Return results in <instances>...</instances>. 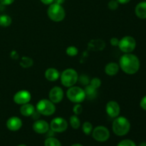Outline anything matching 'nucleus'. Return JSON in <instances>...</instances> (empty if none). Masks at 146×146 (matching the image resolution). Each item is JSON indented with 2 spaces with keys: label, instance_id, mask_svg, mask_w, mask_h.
I'll return each mask as SVG.
<instances>
[{
  "label": "nucleus",
  "instance_id": "1",
  "mask_svg": "<svg viewBox=\"0 0 146 146\" xmlns=\"http://www.w3.org/2000/svg\"><path fill=\"white\" fill-rule=\"evenodd\" d=\"M118 65L124 73L128 75H133L139 71L141 63L137 56L129 53L121 57Z\"/></svg>",
  "mask_w": 146,
  "mask_h": 146
},
{
  "label": "nucleus",
  "instance_id": "2",
  "mask_svg": "<svg viewBox=\"0 0 146 146\" xmlns=\"http://www.w3.org/2000/svg\"><path fill=\"white\" fill-rule=\"evenodd\" d=\"M112 129L114 133L118 136L125 135L128 133L131 129L130 121L125 117H116L113 122Z\"/></svg>",
  "mask_w": 146,
  "mask_h": 146
},
{
  "label": "nucleus",
  "instance_id": "3",
  "mask_svg": "<svg viewBox=\"0 0 146 146\" xmlns=\"http://www.w3.org/2000/svg\"><path fill=\"white\" fill-rule=\"evenodd\" d=\"M47 15L48 18L55 22H60L65 19L66 11L61 4L52 3L47 9Z\"/></svg>",
  "mask_w": 146,
  "mask_h": 146
},
{
  "label": "nucleus",
  "instance_id": "4",
  "mask_svg": "<svg viewBox=\"0 0 146 146\" xmlns=\"http://www.w3.org/2000/svg\"><path fill=\"white\" fill-rule=\"evenodd\" d=\"M61 82L65 87L74 86L78 81V74L75 69L66 68L60 75Z\"/></svg>",
  "mask_w": 146,
  "mask_h": 146
},
{
  "label": "nucleus",
  "instance_id": "5",
  "mask_svg": "<svg viewBox=\"0 0 146 146\" xmlns=\"http://www.w3.org/2000/svg\"><path fill=\"white\" fill-rule=\"evenodd\" d=\"M36 111L40 115L49 116L53 115L56 111L55 104L49 99H41L38 101L36 106Z\"/></svg>",
  "mask_w": 146,
  "mask_h": 146
},
{
  "label": "nucleus",
  "instance_id": "6",
  "mask_svg": "<svg viewBox=\"0 0 146 146\" xmlns=\"http://www.w3.org/2000/svg\"><path fill=\"white\" fill-rule=\"evenodd\" d=\"M66 96L71 102L81 104L86 98L85 91L78 86H71L66 91Z\"/></svg>",
  "mask_w": 146,
  "mask_h": 146
},
{
  "label": "nucleus",
  "instance_id": "7",
  "mask_svg": "<svg viewBox=\"0 0 146 146\" xmlns=\"http://www.w3.org/2000/svg\"><path fill=\"white\" fill-rule=\"evenodd\" d=\"M118 47L122 52L129 54L133 52L136 47V41L131 36H125L119 40Z\"/></svg>",
  "mask_w": 146,
  "mask_h": 146
},
{
  "label": "nucleus",
  "instance_id": "8",
  "mask_svg": "<svg viewBox=\"0 0 146 146\" xmlns=\"http://www.w3.org/2000/svg\"><path fill=\"white\" fill-rule=\"evenodd\" d=\"M92 136L94 140L98 142H105L110 138V131L106 127L98 125L92 131Z\"/></svg>",
  "mask_w": 146,
  "mask_h": 146
},
{
  "label": "nucleus",
  "instance_id": "9",
  "mask_svg": "<svg viewBox=\"0 0 146 146\" xmlns=\"http://www.w3.org/2000/svg\"><path fill=\"white\" fill-rule=\"evenodd\" d=\"M50 128L55 133H63L68 128V122L64 118L56 117L51 121Z\"/></svg>",
  "mask_w": 146,
  "mask_h": 146
},
{
  "label": "nucleus",
  "instance_id": "10",
  "mask_svg": "<svg viewBox=\"0 0 146 146\" xmlns=\"http://www.w3.org/2000/svg\"><path fill=\"white\" fill-rule=\"evenodd\" d=\"M31 99V94L27 90H20L17 91L14 96V102L18 105L28 104Z\"/></svg>",
  "mask_w": 146,
  "mask_h": 146
},
{
  "label": "nucleus",
  "instance_id": "11",
  "mask_svg": "<svg viewBox=\"0 0 146 146\" xmlns=\"http://www.w3.org/2000/svg\"><path fill=\"white\" fill-rule=\"evenodd\" d=\"M106 111L108 116L112 118H115L119 116L121 112V107L118 103L115 101H108L106 106Z\"/></svg>",
  "mask_w": 146,
  "mask_h": 146
},
{
  "label": "nucleus",
  "instance_id": "12",
  "mask_svg": "<svg viewBox=\"0 0 146 146\" xmlns=\"http://www.w3.org/2000/svg\"><path fill=\"white\" fill-rule=\"evenodd\" d=\"M64 93L62 88L59 86H54L50 90L48 98L54 104H58L64 98Z\"/></svg>",
  "mask_w": 146,
  "mask_h": 146
},
{
  "label": "nucleus",
  "instance_id": "13",
  "mask_svg": "<svg viewBox=\"0 0 146 146\" xmlns=\"http://www.w3.org/2000/svg\"><path fill=\"white\" fill-rule=\"evenodd\" d=\"M33 130L38 134H44L49 131L50 125L44 120H36L33 124Z\"/></svg>",
  "mask_w": 146,
  "mask_h": 146
},
{
  "label": "nucleus",
  "instance_id": "14",
  "mask_svg": "<svg viewBox=\"0 0 146 146\" xmlns=\"http://www.w3.org/2000/svg\"><path fill=\"white\" fill-rule=\"evenodd\" d=\"M7 127L9 131H17L22 127V121L19 117L12 116L7 120Z\"/></svg>",
  "mask_w": 146,
  "mask_h": 146
},
{
  "label": "nucleus",
  "instance_id": "15",
  "mask_svg": "<svg viewBox=\"0 0 146 146\" xmlns=\"http://www.w3.org/2000/svg\"><path fill=\"white\" fill-rule=\"evenodd\" d=\"M106 46L105 42L102 39L96 38V39H92L89 41L88 44V48L91 51H103Z\"/></svg>",
  "mask_w": 146,
  "mask_h": 146
},
{
  "label": "nucleus",
  "instance_id": "16",
  "mask_svg": "<svg viewBox=\"0 0 146 146\" xmlns=\"http://www.w3.org/2000/svg\"><path fill=\"white\" fill-rule=\"evenodd\" d=\"M45 78L49 81H56L60 78L59 71L55 68H48L44 73Z\"/></svg>",
  "mask_w": 146,
  "mask_h": 146
},
{
  "label": "nucleus",
  "instance_id": "17",
  "mask_svg": "<svg viewBox=\"0 0 146 146\" xmlns=\"http://www.w3.org/2000/svg\"><path fill=\"white\" fill-rule=\"evenodd\" d=\"M20 113L22 115L25 117H29L34 114V113L36 111V108L32 105V104H25L21 105L20 107Z\"/></svg>",
  "mask_w": 146,
  "mask_h": 146
},
{
  "label": "nucleus",
  "instance_id": "18",
  "mask_svg": "<svg viewBox=\"0 0 146 146\" xmlns=\"http://www.w3.org/2000/svg\"><path fill=\"white\" fill-rule=\"evenodd\" d=\"M120 66L117 63L110 62L105 66V73L110 76L116 75L119 71Z\"/></svg>",
  "mask_w": 146,
  "mask_h": 146
},
{
  "label": "nucleus",
  "instance_id": "19",
  "mask_svg": "<svg viewBox=\"0 0 146 146\" xmlns=\"http://www.w3.org/2000/svg\"><path fill=\"white\" fill-rule=\"evenodd\" d=\"M135 15L140 19H146V1L138 3L135 8Z\"/></svg>",
  "mask_w": 146,
  "mask_h": 146
},
{
  "label": "nucleus",
  "instance_id": "20",
  "mask_svg": "<svg viewBox=\"0 0 146 146\" xmlns=\"http://www.w3.org/2000/svg\"><path fill=\"white\" fill-rule=\"evenodd\" d=\"M96 90L97 89H96V88H94V87L91 86L90 84H88V85L86 86V88L84 89V91H85L86 97L91 98V99H93V98H94L96 96V94H97Z\"/></svg>",
  "mask_w": 146,
  "mask_h": 146
},
{
  "label": "nucleus",
  "instance_id": "21",
  "mask_svg": "<svg viewBox=\"0 0 146 146\" xmlns=\"http://www.w3.org/2000/svg\"><path fill=\"white\" fill-rule=\"evenodd\" d=\"M12 22L11 17L7 14H3L0 16V26L2 27H8Z\"/></svg>",
  "mask_w": 146,
  "mask_h": 146
},
{
  "label": "nucleus",
  "instance_id": "22",
  "mask_svg": "<svg viewBox=\"0 0 146 146\" xmlns=\"http://www.w3.org/2000/svg\"><path fill=\"white\" fill-rule=\"evenodd\" d=\"M20 66L24 68H30L34 64V61L32 58L28 56H23L21 58V61L19 62Z\"/></svg>",
  "mask_w": 146,
  "mask_h": 146
},
{
  "label": "nucleus",
  "instance_id": "23",
  "mask_svg": "<svg viewBox=\"0 0 146 146\" xmlns=\"http://www.w3.org/2000/svg\"><path fill=\"white\" fill-rule=\"evenodd\" d=\"M69 123L71 126L75 130L78 129L81 126V121L76 115H73L70 117Z\"/></svg>",
  "mask_w": 146,
  "mask_h": 146
},
{
  "label": "nucleus",
  "instance_id": "24",
  "mask_svg": "<svg viewBox=\"0 0 146 146\" xmlns=\"http://www.w3.org/2000/svg\"><path fill=\"white\" fill-rule=\"evenodd\" d=\"M44 146H61V143L56 138L49 137L44 141Z\"/></svg>",
  "mask_w": 146,
  "mask_h": 146
},
{
  "label": "nucleus",
  "instance_id": "25",
  "mask_svg": "<svg viewBox=\"0 0 146 146\" xmlns=\"http://www.w3.org/2000/svg\"><path fill=\"white\" fill-rule=\"evenodd\" d=\"M93 125L91 123L88 121H86V122H84L82 125V131L84 132V134L88 135L92 133L93 131Z\"/></svg>",
  "mask_w": 146,
  "mask_h": 146
},
{
  "label": "nucleus",
  "instance_id": "26",
  "mask_svg": "<svg viewBox=\"0 0 146 146\" xmlns=\"http://www.w3.org/2000/svg\"><path fill=\"white\" fill-rule=\"evenodd\" d=\"M66 53L69 56H76L78 54V49L74 46H70L66 50Z\"/></svg>",
  "mask_w": 146,
  "mask_h": 146
},
{
  "label": "nucleus",
  "instance_id": "27",
  "mask_svg": "<svg viewBox=\"0 0 146 146\" xmlns=\"http://www.w3.org/2000/svg\"><path fill=\"white\" fill-rule=\"evenodd\" d=\"M89 84L91 86L94 87V88L98 89V88L101 86V80L99 78L96 77V78H92V79L90 81Z\"/></svg>",
  "mask_w": 146,
  "mask_h": 146
},
{
  "label": "nucleus",
  "instance_id": "28",
  "mask_svg": "<svg viewBox=\"0 0 146 146\" xmlns=\"http://www.w3.org/2000/svg\"><path fill=\"white\" fill-rule=\"evenodd\" d=\"M119 3L116 0H110L109 2L108 3V7L111 11H115L118 8Z\"/></svg>",
  "mask_w": 146,
  "mask_h": 146
},
{
  "label": "nucleus",
  "instance_id": "29",
  "mask_svg": "<svg viewBox=\"0 0 146 146\" xmlns=\"http://www.w3.org/2000/svg\"><path fill=\"white\" fill-rule=\"evenodd\" d=\"M117 146H136V145H135V143L133 141H131V140L125 139L121 141V142L117 145Z\"/></svg>",
  "mask_w": 146,
  "mask_h": 146
},
{
  "label": "nucleus",
  "instance_id": "30",
  "mask_svg": "<svg viewBox=\"0 0 146 146\" xmlns=\"http://www.w3.org/2000/svg\"><path fill=\"white\" fill-rule=\"evenodd\" d=\"M73 111L74 113V115H80L83 111V107L81 105V104H76V105L73 108Z\"/></svg>",
  "mask_w": 146,
  "mask_h": 146
},
{
  "label": "nucleus",
  "instance_id": "31",
  "mask_svg": "<svg viewBox=\"0 0 146 146\" xmlns=\"http://www.w3.org/2000/svg\"><path fill=\"white\" fill-rule=\"evenodd\" d=\"M80 81H81V83L83 84V85H86V86L89 84L90 83V80L88 79V78L86 75H82L81 77H80Z\"/></svg>",
  "mask_w": 146,
  "mask_h": 146
},
{
  "label": "nucleus",
  "instance_id": "32",
  "mask_svg": "<svg viewBox=\"0 0 146 146\" xmlns=\"http://www.w3.org/2000/svg\"><path fill=\"white\" fill-rule=\"evenodd\" d=\"M110 43L113 46H118V44H119V39L116 37H113L110 40Z\"/></svg>",
  "mask_w": 146,
  "mask_h": 146
},
{
  "label": "nucleus",
  "instance_id": "33",
  "mask_svg": "<svg viewBox=\"0 0 146 146\" xmlns=\"http://www.w3.org/2000/svg\"><path fill=\"white\" fill-rule=\"evenodd\" d=\"M140 106L141 107L142 109L146 111V96L141 99V102H140Z\"/></svg>",
  "mask_w": 146,
  "mask_h": 146
},
{
  "label": "nucleus",
  "instance_id": "34",
  "mask_svg": "<svg viewBox=\"0 0 146 146\" xmlns=\"http://www.w3.org/2000/svg\"><path fill=\"white\" fill-rule=\"evenodd\" d=\"M14 1H15V0H0V3H1L2 5L8 6L13 4Z\"/></svg>",
  "mask_w": 146,
  "mask_h": 146
},
{
  "label": "nucleus",
  "instance_id": "35",
  "mask_svg": "<svg viewBox=\"0 0 146 146\" xmlns=\"http://www.w3.org/2000/svg\"><path fill=\"white\" fill-rule=\"evenodd\" d=\"M40 1H41V3L46 4V5H50L51 4L54 3V0H40Z\"/></svg>",
  "mask_w": 146,
  "mask_h": 146
},
{
  "label": "nucleus",
  "instance_id": "36",
  "mask_svg": "<svg viewBox=\"0 0 146 146\" xmlns=\"http://www.w3.org/2000/svg\"><path fill=\"white\" fill-rule=\"evenodd\" d=\"M119 4H128V2L131 1V0H116Z\"/></svg>",
  "mask_w": 146,
  "mask_h": 146
},
{
  "label": "nucleus",
  "instance_id": "37",
  "mask_svg": "<svg viewBox=\"0 0 146 146\" xmlns=\"http://www.w3.org/2000/svg\"><path fill=\"white\" fill-rule=\"evenodd\" d=\"M13 52H14V55H13V54H11V58H14V59H17V58H19V54H17V51H13Z\"/></svg>",
  "mask_w": 146,
  "mask_h": 146
},
{
  "label": "nucleus",
  "instance_id": "38",
  "mask_svg": "<svg viewBox=\"0 0 146 146\" xmlns=\"http://www.w3.org/2000/svg\"><path fill=\"white\" fill-rule=\"evenodd\" d=\"M66 0H54V3H56V4H63L64 2H65Z\"/></svg>",
  "mask_w": 146,
  "mask_h": 146
},
{
  "label": "nucleus",
  "instance_id": "39",
  "mask_svg": "<svg viewBox=\"0 0 146 146\" xmlns=\"http://www.w3.org/2000/svg\"><path fill=\"white\" fill-rule=\"evenodd\" d=\"M71 146H84V145H82L81 144H79V143H76V144H74V145H72Z\"/></svg>",
  "mask_w": 146,
  "mask_h": 146
},
{
  "label": "nucleus",
  "instance_id": "40",
  "mask_svg": "<svg viewBox=\"0 0 146 146\" xmlns=\"http://www.w3.org/2000/svg\"><path fill=\"white\" fill-rule=\"evenodd\" d=\"M139 146H146V143H145V142L141 143L139 145Z\"/></svg>",
  "mask_w": 146,
  "mask_h": 146
},
{
  "label": "nucleus",
  "instance_id": "41",
  "mask_svg": "<svg viewBox=\"0 0 146 146\" xmlns=\"http://www.w3.org/2000/svg\"><path fill=\"white\" fill-rule=\"evenodd\" d=\"M18 146H27V145H24V144H20V145H19Z\"/></svg>",
  "mask_w": 146,
  "mask_h": 146
}]
</instances>
